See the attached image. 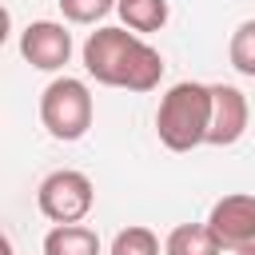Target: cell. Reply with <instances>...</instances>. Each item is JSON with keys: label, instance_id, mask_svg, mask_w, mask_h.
Returning <instances> with one entry per match:
<instances>
[{"label": "cell", "instance_id": "cell-1", "mask_svg": "<svg viewBox=\"0 0 255 255\" xmlns=\"http://www.w3.org/2000/svg\"><path fill=\"white\" fill-rule=\"evenodd\" d=\"M80 56H84V72L104 88L151 92L163 80V56L128 28H112V24L96 28L84 40Z\"/></svg>", "mask_w": 255, "mask_h": 255}, {"label": "cell", "instance_id": "cell-2", "mask_svg": "<svg viewBox=\"0 0 255 255\" xmlns=\"http://www.w3.org/2000/svg\"><path fill=\"white\" fill-rule=\"evenodd\" d=\"M211 131V84L179 80L159 96L155 108V135L167 151H195L207 143Z\"/></svg>", "mask_w": 255, "mask_h": 255}, {"label": "cell", "instance_id": "cell-3", "mask_svg": "<svg viewBox=\"0 0 255 255\" xmlns=\"http://www.w3.org/2000/svg\"><path fill=\"white\" fill-rule=\"evenodd\" d=\"M92 116H96V104H92V92L84 80L76 76H56L44 92H40V124L52 139L60 143H76L88 135L92 128Z\"/></svg>", "mask_w": 255, "mask_h": 255}, {"label": "cell", "instance_id": "cell-4", "mask_svg": "<svg viewBox=\"0 0 255 255\" xmlns=\"http://www.w3.org/2000/svg\"><path fill=\"white\" fill-rule=\"evenodd\" d=\"M36 207L52 223H84L92 215V207H96V187L76 167L48 171L40 179V187H36Z\"/></svg>", "mask_w": 255, "mask_h": 255}, {"label": "cell", "instance_id": "cell-5", "mask_svg": "<svg viewBox=\"0 0 255 255\" xmlns=\"http://www.w3.org/2000/svg\"><path fill=\"white\" fill-rule=\"evenodd\" d=\"M207 231L219 239L223 251H239V247L255 243V195L231 191V195L215 199L207 211Z\"/></svg>", "mask_w": 255, "mask_h": 255}, {"label": "cell", "instance_id": "cell-6", "mask_svg": "<svg viewBox=\"0 0 255 255\" xmlns=\"http://www.w3.org/2000/svg\"><path fill=\"white\" fill-rule=\"evenodd\" d=\"M20 56L36 72H60L72 60V32L60 20H32L20 32Z\"/></svg>", "mask_w": 255, "mask_h": 255}, {"label": "cell", "instance_id": "cell-7", "mask_svg": "<svg viewBox=\"0 0 255 255\" xmlns=\"http://www.w3.org/2000/svg\"><path fill=\"white\" fill-rule=\"evenodd\" d=\"M251 124V104L235 84H211V131L207 143L211 147H231L243 139Z\"/></svg>", "mask_w": 255, "mask_h": 255}, {"label": "cell", "instance_id": "cell-8", "mask_svg": "<svg viewBox=\"0 0 255 255\" xmlns=\"http://www.w3.org/2000/svg\"><path fill=\"white\" fill-rule=\"evenodd\" d=\"M100 235L88 223H56L44 235V255H100Z\"/></svg>", "mask_w": 255, "mask_h": 255}, {"label": "cell", "instance_id": "cell-9", "mask_svg": "<svg viewBox=\"0 0 255 255\" xmlns=\"http://www.w3.org/2000/svg\"><path fill=\"white\" fill-rule=\"evenodd\" d=\"M116 12H120V20H124V28L135 32V36L159 32V28L167 24V16H171L167 0H120Z\"/></svg>", "mask_w": 255, "mask_h": 255}, {"label": "cell", "instance_id": "cell-10", "mask_svg": "<svg viewBox=\"0 0 255 255\" xmlns=\"http://www.w3.org/2000/svg\"><path fill=\"white\" fill-rule=\"evenodd\" d=\"M163 255H223V247L207 231V223H179L163 239Z\"/></svg>", "mask_w": 255, "mask_h": 255}, {"label": "cell", "instance_id": "cell-11", "mask_svg": "<svg viewBox=\"0 0 255 255\" xmlns=\"http://www.w3.org/2000/svg\"><path fill=\"white\" fill-rule=\"evenodd\" d=\"M108 255H159V235L143 223H131V227L116 231Z\"/></svg>", "mask_w": 255, "mask_h": 255}, {"label": "cell", "instance_id": "cell-12", "mask_svg": "<svg viewBox=\"0 0 255 255\" xmlns=\"http://www.w3.org/2000/svg\"><path fill=\"white\" fill-rule=\"evenodd\" d=\"M227 60L239 76H251L255 80V20H243L235 32H231V44H227Z\"/></svg>", "mask_w": 255, "mask_h": 255}, {"label": "cell", "instance_id": "cell-13", "mask_svg": "<svg viewBox=\"0 0 255 255\" xmlns=\"http://www.w3.org/2000/svg\"><path fill=\"white\" fill-rule=\"evenodd\" d=\"M68 24H100L120 0H56Z\"/></svg>", "mask_w": 255, "mask_h": 255}, {"label": "cell", "instance_id": "cell-14", "mask_svg": "<svg viewBox=\"0 0 255 255\" xmlns=\"http://www.w3.org/2000/svg\"><path fill=\"white\" fill-rule=\"evenodd\" d=\"M231 255H255V243H247V247H239V251H231Z\"/></svg>", "mask_w": 255, "mask_h": 255}]
</instances>
